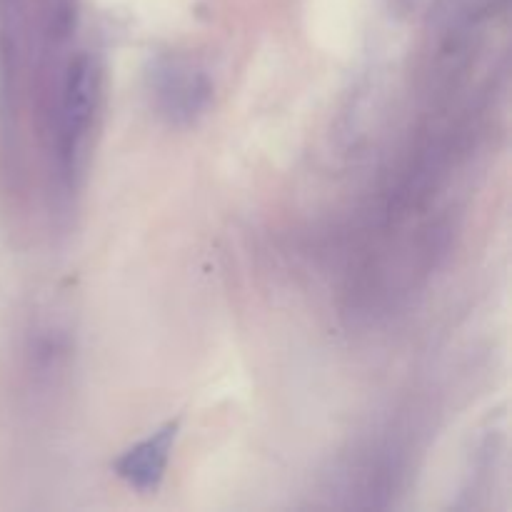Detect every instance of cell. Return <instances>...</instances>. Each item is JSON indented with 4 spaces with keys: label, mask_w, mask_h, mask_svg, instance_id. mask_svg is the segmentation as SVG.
<instances>
[{
    "label": "cell",
    "mask_w": 512,
    "mask_h": 512,
    "mask_svg": "<svg viewBox=\"0 0 512 512\" xmlns=\"http://www.w3.org/2000/svg\"><path fill=\"white\" fill-rule=\"evenodd\" d=\"M95 98H98V70L88 55H78L70 63L63 85V108H60V123H63V158L70 165L80 155L85 135H88L90 120H93Z\"/></svg>",
    "instance_id": "cell-1"
},
{
    "label": "cell",
    "mask_w": 512,
    "mask_h": 512,
    "mask_svg": "<svg viewBox=\"0 0 512 512\" xmlns=\"http://www.w3.org/2000/svg\"><path fill=\"white\" fill-rule=\"evenodd\" d=\"M160 108L173 120H188L205 105L210 85L205 75L185 58H163L153 73Z\"/></svg>",
    "instance_id": "cell-2"
},
{
    "label": "cell",
    "mask_w": 512,
    "mask_h": 512,
    "mask_svg": "<svg viewBox=\"0 0 512 512\" xmlns=\"http://www.w3.org/2000/svg\"><path fill=\"white\" fill-rule=\"evenodd\" d=\"M175 438H178V423H168L158 433L150 435L148 440H143L135 448H130L128 453L120 455V460L115 463L120 478L128 480L138 490L158 488L165 475V468H168Z\"/></svg>",
    "instance_id": "cell-3"
}]
</instances>
